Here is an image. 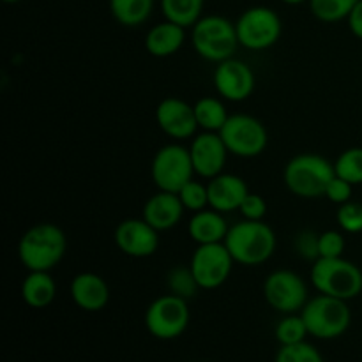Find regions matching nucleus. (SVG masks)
Returning <instances> with one entry per match:
<instances>
[{"instance_id": "1", "label": "nucleus", "mask_w": 362, "mask_h": 362, "mask_svg": "<svg viewBox=\"0 0 362 362\" xmlns=\"http://www.w3.org/2000/svg\"><path fill=\"white\" fill-rule=\"evenodd\" d=\"M67 250L66 233L53 223H37L21 235L18 257L27 271H46L62 262Z\"/></svg>"}, {"instance_id": "2", "label": "nucleus", "mask_w": 362, "mask_h": 362, "mask_svg": "<svg viewBox=\"0 0 362 362\" xmlns=\"http://www.w3.org/2000/svg\"><path fill=\"white\" fill-rule=\"evenodd\" d=\"M276 233L267 223L251 221L243 219L230 226L226 233L225 246L228 247L230 255L233 257L235 264L246 265V267H257L265 264L272 258L276 251Z\"/></svg>"}, {"instance_id": "3", "label": "nucleus", "mask_w": 362, "mask_h": 362, "mask_svg": "<svg viewBox=\"0 0 362 362\" xmlns=\"http://www.w3.org/2000/svg\"><path fill=\"white\" fill-rule=\"evenodd\" d=\"M334 177V163L313 152L297 154L286 163L283 172V180L290 193L304 200L325 197V189Z\"/></svg>"}, {"instance_id": "4", "label": "nucleus", "mask_w": 362, "mask_h": 362, "mask_svg": "<svg viewBox=\"0 0 362 362\" xmlns=\"http://www.w3.org/2000/svg\"><path fill=\"white\" fill-rule=\"evenodd\" d=\"M191 45L202 59L216 64L232 59L240 46L235 23L219 14L202 16L191 27Z\"/></svg>"}, {"instance_id": "5", "label": "nucleus", "mask_w": 362, "mask_h": 362, "mask_svg": "<svg viewBox=\"0 0 362 362\" xmlns=\"http://www.w3.org/2000/svg\"><path fill=\"white\" fill-rule=\"evenodd\" d=\"M311 285L318 293L352 300L362 292V271L346 258H318L311 267Z\"/></svg>"}, {"instance_id": "6", "label": "nucleus", "mask_w": 362, "mask_h": 362, "mask_svg": "<svg viewBox=\"0 0 362 362\" xmlns=\"http://www.w3.org/2000/svg\"><path fill=\"white\" fill-rule=\"evenodd\" d=\"M310 336L317 339H336L349 331L352 311L349 300L318 293L310 299L300 311Z\"/></svg>"}, {"instance_id": "7", "label": "nucleus", "mask_w": 362, "mask_h": 362, "mask_svg": "<svg viewBox=\"0 0 362 362\" xmlns=\"http://www.w3.org/2000/svg\"><path fill=\"white\" fill-rule=\"evenodd\" d=\"M239 45L253 52H264L279 41L283 21L274 9L255 6L244 11L235 21Z\"/></svg>"}, {"instance_id": "8", "label": "nucleus", "mask_w": 362, "mask_h": 362, "mask_svg": "<svg viewBox=\"0 0 362 362\" xmlns=\"http://www.w3.org/2000/svg\"><path fill=\"white\" fill-rule=\"evenodd\" d=\"M194 173L189 148L180 144H168L156 152L151 165V177L159 191L179 193Z\"/></svg>"}, {"instance_id": "9", "label": "nucleus", "mask_w": 362, "mask_h": 362, "mask_svg": "<svg viewBox=\"0 0 362 362\" xmlns=\"http://www.w3.org/2000/svg\"><path fill=\"white\" fill-rule=\"evenodd\" d=\"M191 313L187 300L173 293H165L148 304L145 311V327L154 338L168 341L186 332Z\"/></svg>"}, {"instance_id": "10", "label": "nucleus", "mask_w": 362, "mask_h": 362, "mask_svg": "<svg viewBox=\"0 0 362 362\" xmlns=\"http://www.w3.org/2000/svg\"><path fill=\"white\" fill-rule=\"evenodd\" d=\"M230 154L243 159L260 156L267 148L269 133L264 124L253 115L235 113L230 115L225 126L219 131Z\"/></svg>"}, {"instance_id": "11", "label": "nucleus", "mask_w": 362, "mask_h": 362, "mask_svg": "<svg viewBox=\"0 0 362 362\" xmlns=\"http://www.w3.org/2000/svg\"><path fill=\"white\" fill-rule=\"evenodd\" d=\"M235 260L225 243L202 244L194 250L189 267L200 290H216L228 281Z\"/></svg>"}, {"instance_id": "12", "label": "nucleus", "mask_w": 362, "mask_h": 362, "mask_svg": "<svg viewBox=\"0 0 362 362\" xmlns=\"http://www.w3.org/2000/svg\"><path fill=\"white\" fill-rule=\"evenodd\" d=\"M264 297L272 310L283 315L300 313L310 300L306 281L288 269H278L265 278Z\"/></svg>"}, {"instance_id": "13", "label": "nucleus", "mask_w": 362, "mask_h": 362, "mask_svg": "<svg viewBox=\"0 0 362 362\" xmlns=\"http://www.w3.org/2000/svg\"><path fill=\"white\" fill-rule=\"evenodd\" d=\"M216 92L230 103H240L251 98L257 87V78L253 69L239 59H228L218 64L214 69Z\"/></svg>"}, {"instance_id": "14", "label": "nucleus", "mask_w": 362, "mask_h": 362, "mask_svg": "<svg viewBox=\"0 0 362 362\" xmlns=\"http://www.w3.org/2000/svg\"><path fill=\"white\" fill-rule=\"evenodd\" d=\"M113 239L117 247L131 258H148L159 247V232L144 218H129L120 221L113 233Z\"/></svg>"}, {"instance_id": "15", "label": "nucleus", "mask_w": 362, "mask_h": 362, "mask_svg": "<svg viewBox=\"0 0 362 362\" xmlns=\"http://www.w3.org/2000/svg\"><path fill=\"white\" fill-rule=\"evenodd\" d=\"M156 122L166 136L177 141L197 136L198 120L194 115V106L184 99H163L156 108Z\"/></svg>"}, {"instance_id": "16", "label": "nucleus", "mask_w": 362, "mask_h": 362, "mask_svg": "<svg viewBox=\"0 0 362 362\" xmlns=\"http://www.w3.org/2000/svg\"><path fill=\"white\" fill-rule=\"evenodd\" d=\"M189 154L194 173L202 179L211 180L212 177L223 173L230 152L219 133L204 131L193 138L189 145Z\"/></svg>"}, {"instance_id": "17", "label": "nucleus", "mask_w": 362, "mask_h": 362, "mask_svg": "<svg viewBox=\"0 0 362 362\" xmlns=\"http://www.w3.org/2000/svg\"><path fill=\"white\" fill-rule=\"evenodd\" d=\"M209 189V207L218 212L239 211L244 198L250 194V187L244 182L243 177L233 173H219L212 177L207 184Z\"/></svg>"}, {"instance_id": "18", "label": "nucleus", "mask_w": 362, "mask_h": 362, "mask_svg": "<svg viewBox=\"0 0 362 362\" xmlns=\"http://www.w3.org/2000/svg\"><path fill=\"white\" fill-rule=\"evenodd\" d=\"M71 299L80 310L98 313L105 310L110 300V288L105 279L95 272H80L69 286Z\"/></svg>"}, {"instance_id": "19", "label": "nucleus", "mask_w": 362, "mask_h": 362, "mask_svg": "<svg viewBox=\"0 0 362 362\" xmlns=\"http://www.w3.org/2000/svg\"><path fill=\"white\" fill-rule=\"evenodd\" d=\"M184 205L179 194L168 193V191H158L152 194L144 205V216L141 218L154 226L158 232L175 228L184 216Z\"/></svg>"}, {"instance_id": "20", "label": "nucleus", "mask_w": 362, "mask_h": 362, "mask_svg": "<svg viewBox=\"0 0 362 362\" xmlns=\"http://www.w3.org/2000/svg\"><path fill=\"white\" fill-rule=\"evenodd\" d=\"M228 230L230 226L223 212H218L212 207L194 212L193 218L187 223V233H189L191 240H194L198 246H202V244L225 243Z\"/></svg>"}, {"instance_id": "21", "label": "nucleus", "mask_w": 362, "mask_h": 362, "mask_svg": "<svg viewBox=\"0 0 362 362\" xmlns=\"http://www.w3.org/2000/svg\"><path fill=\"white\" fill-rule=\"evenodd\" d=\"M186 41V28L173 21L154 25L145 35V49L156 59H166L179 52Z\"/></svg>"}, {"instance_id": "22", "label": "nucleus", "mask_w": 362, "mask_h": 362, "mask_svg": "<svg viewBox=\"0 0 362 362\" xmlns=\"http://www.w3.org/2000/svg\"><path fill=\"white\" fill-rule=\"evenodd\" d=\"M57 283L46 271H28L21 283V299L32 310H45L55 300Z\"/></svg>"}, {"instance_id": "23", "label": "nucleus", "mask_w": 362, "mask_h": 362, "mask_svg": "<svg viewBox=\"0 0 362 362\" xmlns=\"http://www.w3.org/2000/svg\"><path fill=\"white\" fill-rule=\"evenodd\" d=\"M154 0H110V13L122 27H140L151 18Z\"/></svg>"}, {"instance_id": "24", "label": "nucleus", "mask_w": 362, "mask_h": 362, "mask_svg": "<svg viewBox=\"0 0 362 362\" xmlns=\"http://www.w3.org/2000/svg\"><path fill=\"white\" fill-rule=\"evenodd\" d=\"M165 20L191 28L204 13L205 0H159Z\"/></svg>"}, {"instance_id": "25", "label": "nucleus", "mask_w": 362, "mask_h": 362, "mask_svg": "<svg viewBox=\"0 0 362 362\" xmlns=\"http://www.w3.org/2000/svg\"><path fill=\"white\" fill-rule=\"evenodd\" d=\"M193 106L198 127H202L204 131H211V133H219L230 117L225 103L218 98H211V95L198 99Z\"/></svg>"}, {"instance_id": "26", "label": "nucleus", "mask_w": 362, "mask_h": 362, "mask_svg": "<svg viewBox=\"0 0 362 362\" xmlns=\"http://www.w3.org/2000/svg\"><path fill=\"white\" fill-rule=\"evenodd\" d=\"M359 0H310V9L317 20L336 23L349 18Z\"/></svg>"}, {"instance_id": "27", "label": "nucleus", "mask_w": 362, "mask_h": 362, "mask_svg": "<svg viewBox=\"0 0 362 362\" xmlns=\"http://www.w3.org/2000/svg\"><path fill=\"white\" fill-rule=\"evenodd\" d=\"M274 334L279 345L285 346V345H296V343L306 341L310 332H308L306 322H304L303 315L292 313V315H285V317L278 322Z\"/></svg>"}, {"instance_id": "28", "label": "nucleus", "mask_w": 362, "mask_h": 362, "mask_svg": "<svg viewBox=\"0 0 362 362\" xmlns=\"http://www.w3.org/2000/svg\"><path fill=\"white\" fill-rule=\"evenodd\" d=\"M336 175L345 179L352 186L362 184V147L346 148L334 163Z\"/></svg>"}, {"instance_id": "29", "label": "nucleus", "mask_w": 362, "mask_h": 362, "mask_svg": "<svg viewBox=\"0 0 362 362\" xmlns=\"http://www.w3.org/2000/svg\"><path fill=\"white\" fill-rule=\"evenodd\" d=\"M166 285H168L170 293L186 300L200 290L191 267H173L166 276Z\"/></svg>"}, {"instance_id": "30", "label": "nucleus", "mask_w": 362, "mask_h": 362, "mask_svg": "<svg viewBox=\"0 0 362 362\" xmlns=\"http://www.w3.org/2000/svg\"><path fill=\"white\" fill-rule=\"evenodd\" d=\"M274 362H325L317 346L303 341L296 345H285L278 350Z\"/></svg>"}, {"instance_id": "31", "label": "nucleus", "mask_w": 362, "mask_h": 362, "mask_svg": "<svg viewBox=\"0 0 362 362\" xmlns=\"http://www.w3.org/2000/svg\"><path fill=\"white\" fill-rule=\"evenodd\" d=\"M177 194H179L184 209L191 211L193 214L209 207V189L205 184L198 182V180H189Z\"/></svg>"}, {"instance_id": "32", "label": "nucleus", "mask_w": 362, "mask_h": 362, "mask_svg": "<svg viewBox=\"0 0 362 362\" xmlns=\"http://www.w3.org/2000/svg\"><path fill=\"white\" fill-rule=\"evenodd\" d=\"M336 219L343 232L346 233H361L362 232V204L359 202H346L339 205L336 212Z\"/></svg>"}, {"instance_id": "33", "label": "nucleus", "mask_w": 362, "mask_h": 362, "mask_svg": "<svg viewBox=\"0 0 362 362\" xmlns=\"http://www.w3.org/2000/svg\"><path fill=\"white\" fill-rule=\"evenodd\" d=\"M345 237L338 230H327L318 237V253L320 258H339L345 253Z\"/></svg>"}, {"instance_id": "34", "label": "nucleus", "mask_w": 362, "mask_h": 362, "mask_svg": "<svg viewBox=\"0 0 362 362\" xmlns=\"http://www.w3.org/2000/svg\"><path fill=\"white\" fill-rule=\"evenodd\" d=\"M240 214L244 219H251V221H262L267 214V202L262 194L250 193L244 198L243 205H240Z\"/></svg>"}, {"instance_id": "35", "label": "nucleus", "mask_w": 362, "mask_h": 362, "mask_svg": "<svg viewBox=\"0 0 362 362\" xmlns=\"http://www.w3.org/2000/svg\"><path fill=\"white\" fill-rule=\"evenodd\" d=\"M318 237L320 233H315L311 230H304L299 235L296 237V250L297 253L300 255L306 260L317 262L320 258V253H318Z\"/></svg>"}, {"instance_id": "36", "label": "nucleus", "mask_w": 362, "mask_h": 362, "mask_svg": "<svg viewBox=\"0 0 362 362\" xmlns=\"http://www.w3.org/2000/svg\"><path fill=\"white\" fill-rule=\"evenodd\" d=\"M352 191H354L352 184L346 182L345 179L336 175L334 179L329 182L327 189H325V198H327L329 202H332V204L343 205L346 204V202L352 200Z\"/></svg>"}, {"instance_id": "37", "label": "nucleus", "mask_w": 362, "mask_h": 362, "mask_svg": "<svg viewBox=\"0 0 362 362\" xmlns=\"http://www.w3.org/2000/svg\"><path fill=\"white\" fill-rule=\"evenodd\" d=\"M346 21H349L350 32L362 41V0L356 4V7H354L352 13L349 14Z\"/></svg>"}, {"instance_id": "38", "label": "nucleus", "mask_w": 362, "mask_h": 362, "mask_svg": "<svg viewBox=\"0 0 362 362\" xmlns=\"http://www.w3.org/2000/svg\"><path fill=\"white\" fill-rule=\"evenodd\" d=\"M283 4H288V6H299V4L310 2V0H281Z\"/></svg>"}, {"instance_id": "39", "label": "nucleus", "mask_w": 362, "mask_h": 362, "mask_svg": "<svg viewBox=\"0 0 362 362\" xmlns=\"http://www.w3.org/2000/svg\"><path fill=\"white\" fill-rule=\"evenodd\" d=\"M2 2H6V4H18V2H21V0H2Z\"/></svg>"}]
</instances>
